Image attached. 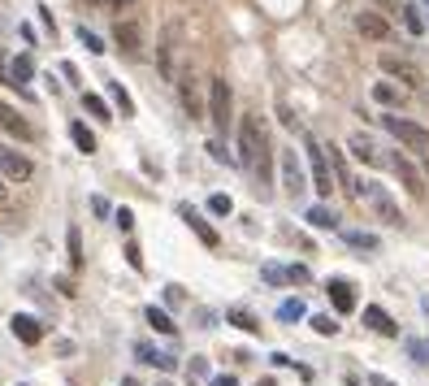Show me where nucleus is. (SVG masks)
Segmentation results:
<instances>
[{"label": "nucleus", "instance_id": "1", "mask_svg": "<svg viewBox=\"0 0 429 386\" xmlns=\"http://www.w3.org/2000/svg\"><path fill=\"white\" fill-rule=\"evenodd\" d=\"M239 152H243V170L256 178V191L269 195V183H274V143H269V126H264L256 113H243Z\"/></svg>", "mask_w": 429, "mask_h": 386}, {"label": "nucleus", "instance_id": "2", "mask_svg": "<svg viewBox=\"0 0 429 386\" xmlns=\"http://www.w3.org/2000/svg\"><path fill=\"white\" fill-rule=\"evenodd\" d=\"M208 118H212V131L226 135L230 131V118H234V91L226 78H212L208 83Z\"/></svg>", "mask_w": 429, "mask_h": 386}, {"label": "nucleus", "instance_id": "3", "mask_svg": "<svg viewBox=\"0 0 429 386\" xmlns=\"http://www.w3.org/2000/svg\"><path fill=\"white\" fill-rule=\"evenodd\" d=\"M174 87H178V100H182V108H187V118H204L208 113V104H204V87H200V74L187 66L178 78H174Z\"/></svg>", "mask_w": 429, "mask_h": 386}, {"label": "nucleus", "instance_id": "4", "mask_svg": "<svg viewBox=\"0 0 429 386\" xmlns=\"http://www.w3.org/2000/svg\"><path fill=\"white\" fill-rule=\"evenodd\" d=\"M360 200H368V208L382 217V222H391V226H408L403 222V213H399V204L386 195V187H378V183H360Z\"/></svg>", "mask_w": 429, "mask_h": 386}, {"label": "nucleus", "instance_id": "5", "mask_svg": "<svg viewBox=\"0 0 429 386\" xmlns=\"http://www.w3.org/2000/svg\"><path fill=\"white\" fill-rule=\"evenodd\" d=\"M382 126L403 143V148H412V152H420V156H429V131L425 126H416V122H408V118H382Z\"/></svg>", "mask_w": 429, "mask_h": 386}, {"label": "nucleus", "instance_id": "6", "mask_svg": "<svg viewBox=\"0 0 429 386\" xmlns=\"http://www.w3.org/2000/svg\"><path fill=\"white\" fill-rule=\"evenodd\" d=\"M278 170H282V191L299 200L308 191V178H304V165H299L295 148H278Z\"/></svg>", "mask_w": 429, "mask_h": 386}, {"label": "nucleus", "instance_id": "7", "mask_svg": "<svg viewBox=\"0 0 429 386\" xmlns=\"http://www.w3.org/2000/svg\"><path fill=\"white\" fill-rule=\"evenodd\" d=\"M304 143H308V165H312V187H316V195H330L334 191V174H330V161H326V143H316L312 135Z\"/></svg>", "mask_w": 429, "mask_h": 386}, {"label": "nucleus", "instance_id": "8", "mask_svg": "<svg viewBox=\"0 0 429 386\" xmlns=\"http://www.w3.org/2000/svg\"><path fill=\"white\" fill-rule=\"evenodd\" d=\"M31 174H35L31 156H26V152H14V148L0 143V178H9V183H26Z\"/></svg>", "mask_w": 429, "mask_h": 386}, {"label": "nucleus", "instance_id": "9", "mask_svg": "<svg viewBox=\"0 0 429 386\" xmlns=\"http://www.w3.org/2000/svg\"><path fill=\"white\" fill-rule=\"evenodd\" d=\"M378 66H382V74H391V78H399V83H408V87H420V83H425L420 70H416L408 57H395V52H382Z\"/></svg>", "mask_w": 429, "mask_h": 386}, {"label": "nucleus", "instance_id": "10", "mask_svg": "<svg viewBox=\"0 0 429 386\" xmlns=\"http://www.w3.org/2000/svg\"><path fill=\"white\" fill-rule=\"evenodd\" d=\"M356 31H360L364 39H378V44H386V39H391V22H386L382 14H373V9L356 14Z\"/></svg>", "mask_w": 429, "mask_h": 386}, {"label": "nucleus", "instance_id": "11", "mask_svg": "<svg viewBox=\"0 0 429 386\" xmlns=\"http://www.w3.org/2000/svg\"><path fill=\"white\" fill-rule=\"evenodd\" d=\"M0 126H5L14 139H22V143H26V139H35V126H31L22 113H18L14 104H5V100H0Z\"/></svg>", "mask_w": 429, "mask_h": 386}, {"label": "nucleus", "instance_id": "12", "mask_svg": "<svg viewBox=\"0 0 429 386\" xmlns=\"http://www.w3.org/2000/svg\"><path fill=\"white\" fill-rule=\"evenodd\" d=\"M391 170L399 174V183H403L412 195H425V178H420V170H416V165H412L408 156H399V152H395V156H391Z\"/></svg>", "mask_w": 429, "mask_h": 386}, {"label": "nucleus", "instance_id": "13", "mask_svg": "<svg viewBox=\"0 0 429 386\" xmlns=\"http://www.w3.org/2000/svg\"><path fill=\"white\" fill-rule=\"evenodd\" d=\"M347 152L356 156V161H364V165H382V148L378 143H373L364 131H356L351 139H347Z\"/></svg>", "mask_w": 429, "mask_h": 386}, {"label": "nucleus", "instance_id": "14", "mask_svg": "<svg viewBox=\"0 0 429 386\" xmlns=\"http://www.w3.org/2000/svg\"><path fill=\"white\" fill-rule=\"evenodd\" d=\"M326 291H330V304H334L338 313H351V308H356V287H351L347 278H330Z\"/></svg>", "mask_w": 429, "mask_h": 386}, {"label": "nucleus", "instance_id": "15", "mask_svg": "<svg viewBox=\"0 0 429 386\" xmlns=\"http://www.w3.org/2000/svg\"><path fill=\"white\" fill-rule=\"evenodd\" d=\"M364 325H368V330H378V335H386V339H395V335H399L395 317H391L386 308H378V304H368V308H364Z\"/></svg>", "mask_w": 429, "mask_h": 386}, {"label": "nucleus", "instance_id": "16", "mask_svg": "<svg viewBox=\"0 0 429 386\" xmlns=\"http://www.w3.org/2000/svg\"><path fill=\"white\" fill-rule=\"evenodd\" d=\"M156 70L165 83H174V35L160 31V44H156Z\"/></svg>", "mask_w": 429, "mask_h": 386}, {"label": "nucleus", "instance_id": "17", "mask_svg": "<svg viewBox=\"0 0 429 386\" xmlns=\"http://www.w3.org/2000/svg\"><path fill=\"white\" fill-rule=\"evenodd\" d=\"M178 217H182V222H191V230H195V235H200V239H204L208 248H217V230H212V226L204 222V217H200V213H195L191 204H178Z\"/></svg>", "mask_w": 429, "mask_h": 386}, {"label": "nucleus", "instance_id": "18", "mask_svg": "<svg viewBox=\"0 0 429 386\" xmlns=\"http://www.w3.org/2000/svg\"><path fill=\"white\" fill-rule=\"evenodd\" d=\"M9 325H14V335H18L22 343H39V339H43V325H39V317H31V313H18Z\"/></svg>", "mask_w": 429, "mask_h": 386}, {"label": "nucleus", "instance_id": "19", "mask_svg": "<svg viewBox=\"0 0 429 386\" xmlns=\"http://www.w3.org/2000/svg\"><path fill=\"white\" fill-rule=\"evenodd\" d=\"M31 78H35V61L22 52V57H14V61H9V83H14L18 91H26V83H31Z\"/></svg>", "mask_w": 429, "mask_h": 386}, {"label": "nucleus", "instance_id": "20", "mask_svg": "<svg viewBox=\"0 0 429 386\" xmlns=\"http://www.w3.org/2000/svg\"><path fill=\"white\" fill-rule=\"evenodd\" d=\"M135 356H139V360H148V365H156V369H165V373L178 365L170 352H160V347H152V343H135Z\"/></svg>", "mask_w": 429, "mask_h": 386}, {"label": "nucleus", "instance_id": "21", "mask_svg": "<svg viewBox=\"0 0 429 386\" xmlns=\"http://www.w3.org/2000/svg\"><path fill=\"white\" fill-rule=\"evenodd\" d=\"M143 317H148V325L156 330V335H178V325H174V317H170L165 308H156V304H148V308H143Z\"/></svg>", "mask_w": 429, "mask_h": 386}, {"label": "nucleus", "instance_id": "22", "mask_svg": "<svg viewBox=\"0 0 429 386\" xmlns=\"http://www.w3.org/2000/svg\"><path fill=\"white\" fill-rule=\"evenodd\" d=\"M304 222H308V226H316V230H338V217H334L326 204H312V208L304 213Z\"/></svg>", "mask_w": 429, "mask_h": 386}, {"label": "nucleus", "instance_id": "23", "mask_svg": "<svg viewBox=\"0 0 429 386\" xmlns=\"http://www.w3.org/2000/svg\"><path fill=\"white\" fill-rule=\"evenodd\" d=\"M226 321H230V325H239V330H247V335H260L256 313H252V308H243V304H234V308L226 313Z\"/></svg>", "mask_w": 429, "mask_h": 386}, {"label": "nucleus", "instance_id": "24", "mask_svg": "<svg viewBox=\"0 0 429 386\" xmlns=\"http://www.w3.org/2000/svg\"><path fill=\"white\" fill-rule=\"evenodd\" d=\"M373 100L386 104V108H399L408 96H403V87H395V83H378V87H373Z\"/></svg>", "mask_w": 429, "mask_h": 386}, {"label": "nucleus", "instance_id": "25", "mask_svg": "<svg viewBox=\"0 0 429 386\" xmlns=\"http://www.w3.org/2000/svg\"><path fill=\"white\" fill-rule=\"evenodd\" d=\"M104 91L113 96V104H118V113H122V118H130V113H135V104H130V91H126L118 78H109V83H104Z\"/></svg>", "mask_w": 429, "mask_h": 386}, {"label": "nucleus", "instance_id": "26", "mask_svg": "<svg viewBox=\"0 0 429 386\" xmlns=\"http://www.w3.org/2000/svg\"><path fill=\"white\" fill-rule=\"evenodd\" d=\"M113 39H118L126 52H139V26H135V22H118V26H113Z\"/></svg>", "mask_w": 429, "mask_h": 386}, {"label": "nucleus", "instance_id": "27", "mask_svg": "<svg viewBox=\"0 0 429 386\" xmlns=\"http://www.w3.org/2000/svg\"><path fill=\"white\" fill-rule=\"evenodd\" d=\"M70 139L78 143V152H87V156L95 152V135H91V131H87L83 122H70Z\"/></svg>", "mask_w": 429, "mask_h": 386}, {"label": "nucleus", "instance_id": "28", "mask_svg": "<svg viewBox=\"0 0 429 386\" xmlns=\"http://www.w3.org/2000/svg\"><path fill=\"white\" fill-rule=\"evenodd\" d=\"M343 243H351L360 252H378V235H364V230H343Z\"/></svg>", "mask_w": 429, "mask_h": 386}, {"label": "nucleus", "instance_id": "29", "mask_svg": "<svg viewBox=\"0 0 429 386\" xmlns=\"http://www.w3.org/2000/svg\"><path fill=\"white\" fill-rule=\"evenodd\" d=\"M66 252H70V265L78 269V265H83V235H78V226L66 230Z\"/></svg>", "mask_w": 429, "mask_h": 386}, {"label": "nucleus", "instance_id": "30", "mask_svg": "<svg viewBox=\"0 0 429 386\" xmlns=\"http://www.w3.org/2000/svg\"><path fill=\"white\" fill-rule=\"evenodd\" d=\"M83 108H87L91 118H113V113H109V104H104V96H95V91L83 96Z\"/></svg>", "mask_w": 429, "mask_h": 386}, {"label": "nucleus", "instance_id": "31", "mask_svg": "<svg viewBox=\"0 0 429 386\" xmlns=\"http://www.w3.org/2000/svg\"><path fill=\"white\" fill-rule=\"evenodd\" d=\"M260 278L269 287H286V265H260Z\"/></svg>", "mask_w": 429, "mask_h": 386}, {"label": "nucleus", "instance_id": "32", "mask_svg": "<svg viewBox=\"0 0 429 386\" xmlns=\"http://www.w3.org/2000/svg\"><path fill=\"white\" fill-rule=\"evenodd\" d=\"M286 283L291 287H308L312 283V269L308 265H286Z\"/></svg>", "mask_w": 429, "mask_h": 386}, {"label": "nucleus", "instance_id": "33", "mask_svg": "<svg viewBox=\"0 0 429 386\" xmlns=\"http://www.w3.org/2000/svg\"><path fill=\"white\" fill-rule=\"evenodd\" d=\"M312 330H316V335H326V339H334V335H338V321L321 313V317H312Z\"/></svg>", "mask_w": 429, "mask_h": 386}, {"label": "nucleus", "instance_id": "34", "mask_svg": "<svg viewBox=\"0 0 429 386\" xmlns=\"http://www.w3.org/2000/svg\"><path fill=\"white\" fill-rule=\"evenodd\" d=\"M403 22H408V31H412V35H420V31H425V18H420V9H416V5H408V9H403Z\"/></svg>", "mask_w": 429, "mask_h": 386}, {"label": "nucleus", "instance_id": "35", "mask_svg": "<svg viewBox=\"0 0 429 386\" xmlns=\"http://www.w3.org/2000/svg\"><path fill=\"white\" fill-rule=\"evenodd\" d=\"M78 39H83V48H87V52H104V39H100L95 31H87V26H78Z\"/></svg>", "mask_w": 429, "mask_h": 386}, {"label": "nucleus", "instance_id": "36", "mask_svg": "<svg viewBox=\"0 0 429 386\" xmlns=\"http://www.w3.org/2000/svg\"><path fill=\"white\" fill-rule=\"evenodd\" d=\"M230 208H234V204H230V195H222V191H217V195H208V213H217V217H226Z\"/></svg>", "mask_w": 429, "mask_h": 386}, {"label": "nucleus", "instance_id": "37", "mask_svg": "<svg viewBox=\"0 0 429 386\" xmlns=\"http://www.w3.org/2000/svg\"><path fill=\"white\" fill-rule=\"evenodd\" d=\"M278 317H282V321H299V317H304V304H299V300H286V304L278 308Z\"/></svg>", "mask_w": 429, "mask_h": 386}, {"label": "nucleus", "instance_id": "38", "mask_svg": "<svg viewBox=\"0 0 429 386\" xmlns=\"http://www.w3.org/2000/svg\"><path fill=\"white\" fill-rule=\"evenodd\" d=\"M408 352H412V360H416V365H429V343L412 339V343H408Z\"/></svg>", "mask_w": 429, "mask_h": 386}, {"label": "nucleus", "instance_id": "39", "mask_svg": "<svg viewBox=\"0 0 429 386\" xmlns=\"http://www.w3.org/2000/svg\"><path fill=\"white\" fill-rule=\"evenodd\" d=\"M208 152H212V161H222V165H234V156H230V152H226V148H222L217 139H212V143H208Z\"/></svg>", "mask_w": 429, "mask_h": 386}, {"label": "nucleus", "instance_id": "40", "mask_svg": "<svg viewBox=\"0 0 429 386\" xmlns=\"http://www.w3.org/2000/svg\"><path fill=\"white\" fill-rule=\"evenodd\" d=\"M118 226H122L126 235L135 230V213H130V208H118Z\"/></svg>", "mask_w": 429, "mask_h": 386}, {"label": "nucleus", "instance_id": "41", "mask_svg": "<svg viewBox=\"0 0 429 386\" xmlns=\"http://www.w3.org/2000/svg\"><path fill=\"white\" fill-rule=\"evenodd\" d=\"M91 208H95V217H109V213H113V204L104 200V195H95V200H91Z\"/></svg>", "mask_w": 429, "mask_h": 386}, {"label": "nucleus", "instance_id": "42", "mask_svg": "<svg viewBox=\"0 0 429 386\" xmlns=\"http://www.w3.org/2000/svg\"><path fill=\"white\" fill-rule=\"evenodd\" d=\"M126 260H130L135 269H143V252H139V243H130V248H126Z\"/></svg>", "mask_w": 429, "mask_h": 386}, {"label": "nucleus", "instance_id": "43", "mask_svg": "<svg viewBox=\"0 0 429 386\" xmlns=\"http://www.w3.org/2000/svg\"><path fill=\"white\" fill-rule=\"evenodd\" d=\"M368 386H399V382H391V377H382V373H368Z\"/></svg>", "mask_w": 429, "mask_h": 386}, {"label": "nucleus", "instance_id": "44", "mask_svg": "<svg viewBox=\"0 0 429 386\" xmlns=\"http://www.w3.org/2000/svg\"><path fill=\"white\" fill-rule=\"evenodd\" d=\"M195 317H200V325H217V317H212L208 308H195Z\"/></svg>", "mask_w": 429, "mask_h": 386}, {"label": "nucleus", "instance_id": "45", "mask_svg": "<svg viewBox=\"0 0 429 386\" xmlns=\"http://www.w3.org/2000/svg\"><path fill=\"white\" fill-rule=\"evenodd\" d=\"M212 386H239V377H230V373H217V377H212Z\"/></svg>", "mask_w": 429, "mask_h": 386}, {"label": "nucleus", "instance_id": "46", "mask_svg": "<svg viewBox=\"0 0 429 386\" xmlns=\"http://www.w3.org/2000/svg\"><path fill=\"white\" fill-rule=\"evenodd\" d=\"M130 5H135V0H109V9H118V14H126Z\"/></svg>", "mask_w": 429, "mask_h": 386}, {"label": "nucleus", "instance_id": "47", "mask_svg": "<svg viewBox=\"0 0 429 386\" xmlns=\"http://www.w3.org/2000/svg\"><path fill=\"white\" fill-rule=\"evenodd\" d=\"M122 386H139V382H135V377H122Z\"/></svg>", "mask_w": 429, "mask_h": 386}, {"label": "nucleus", "instance_id": "48", "mask_svg": "<svg viewBox=\"0 0 429 386\" xmlns=\"http://www.w3.org/2000/svg\"><path fill=\"white\" fill-rule=\"evenodd\" d=\"M420 178H429V156H425V174H420Z\"/></svg>", "mask_w": 429, "mask_h": 386}, {"label": "nucleus", "instance_id": "49", "mask_svg": "<svg viewBox=\"0 0 429 386\" xmlns=\"http://www.w3.org/2000/svg\"><path fill=\"white\" fill-rule=\"evenodd\" d=\"M0 200H5V178H0Z\"/></svg>", "mask_w": 429, "mask_h": 386}, {"label": "nucleus", "instance_id": "50", "mask_svg": "<svg viewBox=\"0 0 429 386\" xmlns=\"http://www.w3.org/2000/svg\"><path fill=\"white\" fill-rule=\"evenodd\" d=\"M378 5H395V0H378Z\"/></svg>", "mask_w": 429, "mask_h": 386}, {"label": "nucleus", "instance_id": "51", "mask_svg": "<svg viewBox=\"0 0 429 386\" xmlns=\"http://www.w3.org/2000/svg\"><path fill=\"white\" fill-rule=\"evenodd\" d=\"M160 386H174V382H160Z\"/></svg>", "mask_w": 429, "mask_h": 386}, {"label": "nucleus", "instance_id": "52", "mask_svg": "<svg viewBox=\"0 0 429 386\" xmlns=\"http://www.w3.org/2000/svg\"><path fill=\"white\" fill-rule=\"evenodd\" d=\"M425 5H429V0H425Z\"/></svg>", "mask_w": 429, "mask_h": 386}]
</instances>
